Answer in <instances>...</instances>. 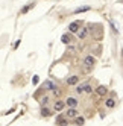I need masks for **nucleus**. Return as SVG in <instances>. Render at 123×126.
Masks as SVG:
<instances>
[{
    "label": "nucleus",
    "mask_w": 123,
    "mask_h": 126,
    "mask_svg": "<svg viewBox=\"0 0 123 126\" xmlns=\"http://www.w3.org/2000/svg\"><path fill=\"white\" fill-rule=\"evenodd\" d=\"M87 29H88V33H91L93 40L96 41H100L103 38V26L99 24V23H90L87 26Z\"/></svg>",
    "instance_id": "nucleus-1"
},
{
    "label": "nucleus",
    "mask_w": 123,
    "mask_h": 126,
    "mask_svg": "<svg viewBox=\"0 0 123 126\" xmlns=\"http://www.w3.org/2000/svg\"><path fill=\"white\" fill-rule=\"evenodd\" d=\"M81 26H82V21H81V20H76V21H73V23H70V24H68V31H70V33H76Z\"/></svg>",
    "instance_id": "nucleus-2"
},
{
    "label": "nucleus",
    "mask_w": 123,
    "mask_h": 126,
    "mask_svg": "<svg viewBox=\"0 0 123 126\" xmlns=\"http://www.w3.org/2000/svg\"><path fill=\"white\" fill-rule=\"evenodd\" d=\"M94 64H96V58H94L93 55H88V56L84 58V67H90V68H93Z\"/></svg>",
    "instance_id": "nucleus-3"
},
{
    "label": "nucleus",
    "mask_w": 123,
    "mask_h": 126,
    "mask_svg": "<svg viewBox=\"0 0 123 126\" xmlns=\"http://www.w3.org/2000/svg\"><path fill=\"white\" fill-rule=\"evenodd\" d=\"M77 114H79V112H77L76 108H70V106H68V110H67V112H65L64 115L67 117V119H75Z\"/></svg>",
    "instance_id": "nucleus-4"
},
{
    "label": "nucleus",
    "mask_w": 123,
    "mask_h": 126,
    "mask_svg": "<svg viewBox=\"0 0 123 126\" xmlns=\"http://www.w3.org/2000/svg\"><path fill=\"white\" fill-rule=\"evenodd\" d=\"M64 103H65L67 106H70V108H76L79 102H77V99H76V97H67V100H65Z\"/></svg>",
    "instance_id": "nucleus-5"
},
{
    "label": "nucleus",
    "mask_w": 123,
    "mask_h": 126,
    "mask_svg": "<svg viewBox=\"0 0 123 126\" xmlns=\"http://www.w3.org/2000/svg\"><path fill=\"white\" fill-rule=\"evenodd\" d=\"M43 88L46 90V91H52V90L56 88V84H53L52 80H44V84H43Z\"/></svg>",
    "instance_id": "nucleus-6"
},
{
    "label": "nucleus",
    "mask_w": 123,
    "mask_h": 126,
    "mask_svg": "<svg viewBox=\"0 0 123 126\" xmlns=\"http://www.w3.org/2000/svg\"><path fill=\"white\" fill-rule=\"evenodd\" d=\"M56 125H68V119L64 115V114H59L58 117H56Z\"/></svg>",
    "instance_id": "nucleus-7"
},
{
    "label": "nucleus",
    "mask_w": 123,
    "mask_h": 126,
    "mask_svg": "<svg viewBox=\"0 0 123 126\" xmlns=\"http://www.w3.org/2000/svg\"><path fill=\"white\" fill-rule=\"evenodd\" d=\"M76 33H77V37L81 38V40H85L87 35H88V29H87V28H79V31Z\"/></svg>",
    "instance_id": "nucleus-8"
},
{
    "label": "nucleus",
    "mask_w": 123,
    "mask_h": 126,
    "mask_svg": "<svg viewBox=\"0 0 123 126\" xmlns=\"http://www.w3.org/2000/svg\"><path fill=\"white\" fill-rule=\"evenodd\" d=\"M96 93H97L99 96H107L108 94V88L105 85H99L97 88H96Z\"/></svg>",
    "instance_id": "nucleus-9"
},
{
    "label": "nucleus",
    "mask_w": 123,
    "mask_h": 126,
    "mask_svg": "<svg viewBox=\"0 0 123 126\" xmlns=\"http://www.w3.org/2000/svg\"><path fill=\"white\" fill-rule=\"evenodd\" d=\"M77 82H79V76H76V75L67 78V85H76Z\"/></svg>",
    "instance_id": "nucleus-10"
},
{
    "label": "nucleus",
    "mask_w": 123,
    "mask_h": 126,
    "mask_svg": "<svg viewBox=\"0 0 123 126\" xmlns=\"http://www.w3.org/2000/svg\"><path fill=\"white\" fill-rule=\"evenodd\" d=\"M105 105H107L108 108H116V105H117V100L114 97H109V99H107L105 100Z\"/></svg>",
    "instance_id": "nucleus-11"
},
{
    "label": "nucleus",
    "mask_w": 123,
    "mask_h": 126,
    "mask_svg": "<svg viewBox=\"0 0 123 126\" xmlns=\"http://www.w3.org/2000/svg\"><path fill=\"white\" fill-rule=\"evenodd\" d=\"M61 41H62L64 44H70V43L73 41V37H72L70 33H64L62 37H61Z\"/></svg>",
    "instance_id": "nucleus-12"
},
{
    "label": "nucleus",
    "mask_w": 123,
    "mask_h": 126,
    "mask_svg": "<svg viewBox=\"0 0 123 126\" xmlns=\"http://www.w3.org/2000/svg\"><path fill=\"white\" fill-rule=\"evenodd\" d=\"M64 106H65V103H64L62 100H56L53 108H55V111H62V110H64Z\"/></svg>",
    "instance_id": "nucleus-13"
},
{
    "label": "nucleus",
    "mask_w": 123,
    "mask_h": 126,
    "mask_svg": "<svg viewBox=\"0 0 123 126\" xmlns=\"http://www.w3.org/2000/svg\"><path fill=\"white\" fill-rule=\"evenodd\" d=\"M41 115H43V117H49V115H52V111L49 110L46 105H43V108H41Z\"/></svg>",
    "instance_id": "nucleus-14"
},
{
    "label": "nucleus",
    "mask_w": 123,
    "mask_h": 126,
    "mask_svg": "<svg viewBox=\"0 0 123 126\" xmlns=\"http://www.w3.org/2000/svg\"><path fill=\"white\" fill-rule=\"evenodd\" d=\"M35 6V3L32 2V3H28V5H26L24 8H21V11H20V14H26V12H29L31 9H32V8Z\"/></svg>",
    "instance_id": "nucleus-15"
},
{
    "label": "nucleus",
    "mask_w": 123,
    "mask_h": 126,
    "mask_svg": "<svg viewBox=\"0 0 123 126\" xmlns=\"http://www.w3.org/2000/svg\"><path fill=\"white\" fill-rule=\"evenodd\" d=\"M91 8L90 6H82V8H77V9H75V14H81V12H87V11H90Z\"/></svg>",
    "instance_id": "nucleus-16"
},
{
    "label": "nucleus",
    "mask_w": 123,
    "mask_h": 126,
    "mask_svg": "<svg viewBox=\"0 0 123 126\" xmlns=\"http://www.w3.org/2000/svg\"><path fill=\"white\" fill-rule=\"evenodd\" d=\"M75 123L76 125H84L85 123V119H84V117H81V115H76L75 117Z\"/></svg>",
    "instance_id": "nucleus-17"
},
{
    "label": "nucleus",
    "mask_w": 123,
    "mask_h": 126,
    "mask_svg": "<svg viewBox=\"0 0 123 126\" xmlns=\"http://www.w3.org/2000/svg\"><path fill=\"white\" fill-rule=\"evenodd\" d=\"M44 93H46V90L41 87V88H38V91L33 94V97H35V99H40V96H41V94H44Z\"/></svg>",
    "instance_id": "nucleus-18"
},
{
    "label": "nucleus",
    "mask_w": 123,
    "mask_h": 126,
    "mask_svg": "<svg viewBox=\"0 0 123 126\" xmlns=\"http://www.w3.org/2000/svg\"><path fill=\"white\" fill-rule=\"evenodd\" d=\"M84 91H85V93H93V88H91V85H88V84H87V85H84Z\"/></svg>",
    "instance_id": "nucleus-19"
},
{
    "label": "nucleus",
    "mask_w": 123,
    "mask_h": 126,
    "mask_svg": "<svg viewBox=\"0 0 123 126\" xmlns=\"http://www.w3.org/2000/svg\"><path fill=\"white\" fill-rule=\"evenodd\" d=\"M76 85H77V84H76ZM76 93H77V94H82V93H84V85H77V87H76Z\"/></svg>",
    "instance_id": "nucleus-20"
},
{
    "label": "nucleus",
    "mask_w": 123,
    "mask_h": 126,
    "mask_svg": "<svg viewBox=\"0 0 123 126\" xmlns=\"http://www.w3.org/2000/svg\"><path fill=\"white\" fill-rule=\"evenodd\" d=\"M100 53H102V46H96V55L100 56Z\"/></svg>",
    "instance_id": "nucleus-21"
},
{
    "label": "nucleus",
    "mask_w": 123,
    "mask_h": 126,
    "mask_svg": "<svg viewBox=\"0 0 123 126\" xmlns=\"http://www.w3.org/2000/svg\"><path fill=\"white\" fill-rule=\"evenodd\" d=\"M47 102H49V97L47 96H44V97L41 99V105H47Z\"/></svg>",
    "instance_id": "nucleus-22"
},
{
    "label": "nucleus",
    "mask_w": 123,
    "mask_h": 126,
    "mask_svg": "<svg viewBox=\"0 0 123 126\" xmlns=\"http://www.w3.org/2000/svg\"><path fill=\"white\" fill-rule=\"evenodd\" d=\"M32 82H33L35 85H37V84L40 82V78H38V76H33V79H32Z\"/></svg>",
    "instance_id": "nucleus-23"
},
{
    "label": "nucleus",
    "mask_w": 123,
    "mask_h": 126,
    "mask_svg": "<svg viewBox=\"0 0 123 126\" xmlns=\"http://www.w3.org/2000/svg\"><path fill=\"white\" fill-rule=\"evenodd\" d=\"M18 46H20V40H18V41H17V43L14 44V49H17V47H18Z\"/></svg>",
    "instance_id": "nucleus-24"
}]
</instances>
